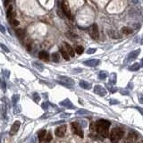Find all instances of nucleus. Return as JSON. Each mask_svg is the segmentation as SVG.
Listing matches in <instances>:
<instances>
[{
	"label": "nucleus",
	"instance_id": "obj_1",
	"mask_svg": "<svg viewBox=\"0 0 143 143\" xmlns=\"http://www.w3.org/2000/svg\"><path fill=\"white\" fill-rule=\"evenodd\" d=\"M110 122L107 120H99L96 123V131L98 134L103 138H107L109 135V127H110Z\"/></svg>",
	"mask_w": 143,
	"mask_h": 143
},
{
	"label": "nucleus",
	"instance_id": "obj_2",
	"mask_svg": "<svg viewBox=\"0 0 143 143\" xmlns=\"http://www.w3.org/2000/svg\"><path fill=\"white\" fill-rule=\"evenodd\" d=\"M123 135H124V132L121 128H119V127L114 128L110 133V139L112 143L118 142L123 137Z\"/></svg>",
	"mask_w": 143,
	"mask_h": 143
},
{
	"label": "nucleus",
	"instance_id": "obj_3",
	"mask_svg": "<svg viewBox=\"0 0 143 143\" xmlns=\"http://www.w3.org/2000/svg\"><path fill=\"white\" fill-rule=\"evenodd\" d=\"M71 126H72V131H73V132H74V134H76V135H78L79 137H81V138H83V132L81 130V125L78 122L72 123Z\"/></svg>",
	"mask_w": 143,
	"mask_h": 143
},
{
	"label": "nucleus",
	"instance_id": "obj_4",
	"mask_svg": "<svg viewBox=\"0 0 143 143\" xmlns=\"http://www.w3.org/2000/svg\"><path fill=\"white\" fill-rule=\"evenodd\" d=\"M61 7H62V10L63 12H64V14L68 18H71V10H70V5L67 0H63L62 3H61Z\"/></svg>",
	"mask_w": 143,
	"mask_h": 143
},
{
	"label": "nucleus",
	"instance_id": "obj_5",
	"mask_svg": "<svg viewBox=\"0 0 143 143\" xmlns=\"http://www.w3.org/2000/svg\"><path fill=\"white\" fill-rule=\"evenodd\" d=\"M89 34L93 39H99V29H98V25L97 23H93L90 28V31Z\"/></svg>",
	"mask_w": 143,
	"mask_h": 143
},
{
	"label": "nucleus",
	"instance_id": "obj_6",
	"mask_svg": "<svg viewBox=\"0 0 143 143\" xmlns=\"http://www.w3.org/2000/svg\"><path fill=\"white\" fill-rule=\"evenodd\" d=\"M138 139V134L135 132H130L127 135L126 140L124 143H134Z\"/></svg>",
	"mask_w": 143,
	"mask_h": 143
},
{
	"label": "nucleus",
	"instance_id": "obj_7",
	"mask_svg": "<svg viewBox=\"0 0 143 143\" xmlns=\"http://www.w3.org/2000/svg\"><path fill=\"white\" fill-rule=\"evenodd\" d=\"M66 129H67L66 128V125H64V124L57 127L55 131V135L57 136V137H64L66 132Z\"/></svg>",
	"mask_w": 143,
	"mask_h": 143
},
{
	"label": "nucleus",
	"instance_id": "obj_8",
	"mask_svg": "<svg viewBox=\"0 0 143 143\" xmlns=\"http://www.w3.org/2000/svg\"><path fill=\"white\" fill-rule=\"evenodd\" d=\"M94 92L99 96H100V97H104V96L106 95V90L100 85H96L94 87Z\"/></svg>",
	"mask_w": 143,
	"mask_h": 143
},
{
	"label": "nucleus",
	"instance_id": "obj_9",
	"mask_svg": "<svg viewBox=\"0 0 143 143\" xmlns=\"http://www.w3.org/2000/svg\"><path fill=\"white\" fill-rule=\"evenodd\" d=\"M58 80L60 81H62L64 83H65L67 85H70V86H73L74 85V81L73 79H71L69 77H66V76H58Z\"/></svg>",
	"mask_w": 143,
	"mask_h": 143
},
{
	"label": "nucleus",
	"instance_id": "obj_10",
	"mask_svg": "<svg viewBox=\"0 0 143 143\" xmlns=\"http://www.w3.org/2000/svg\"><path fill=\"white\" fill-rule=\"evenodd\" d=\"M59 105H61L62 106H64L66 108H69V109H74L75 108V106L73 105V103L70 101L69 99H66L64 100L61 101V102L59 103Z\"/></svg>",
	"mask_w": 143,
	"mask_h": 143
},
{
	"label": "nucleus",
	"instance_id": "obj_11",
	"mask_svg": "<svg viewBox=\"0 0 143 143\" xmlns=\"http://www.w3.org/2000/svg\"><path fill=\"white\" fill-rule=\"evenodd\" d=\"M99 59H89V60H87V61H84L83 62V64L87 66H90V67H95L99 64Z\"/></svg>",
	"mask_w": 143,
	"mask_h": 143
},
{
	"label": "nucleus",
	"instance_id": "obj_12",
	"mask_svg": "<svg viewBox=\"0 0 143 143\" xmlns=\"http://www.w3.org/2000/svg\"><path fill=\"white\" fill-rule=\"evenodd\" d=\"M20 126H21V123H20V122L19 121L15 122V123H14V124L12 125L11 131H10V134H11V135H15V133L18 132Z\"/></svg>",
	"mask_w": 143,
	"mask_h": 143
},
{
	"label": "nucleus",
	"instance_id": "obj_13",
	"mask_svg": "<svg viewBox=\"0 0 143 143\" xmlns=\"http://www.w3.org/2000/svg\"><path fill=\"white\" fill-rule=\"evenodd\" d=\"M139 52H140V49H137L135 51L131 52V53L128 55V57H127V62H130V61H132L133 59L137 58V56L139 55Z\"/></svg>",
	"mask_w": 143,
	"mask_h": 143
},
{
	"label": "nucleus",
	"instance_id": "obj_14",
	"mask_svg": "<svg viewBox=\"0 0 143 143\" xmlns=\"http://www.w3.org/2000/svg\"><path fill=\"white\" fill-rule=\"evenodd\" d=\"M6 15H7L8 19H13V18H15V16H16V13H15V10H14L13 5H9V7H8V9H7V13H6Z\"/></svg>",
	"mask_w": 143,
	"mask_h": 143
},
{
	"label": "nucleus",
	"instance_id": "obj_15",
	"mask_svg": "<svg viewBox=\"0 0 143 143\" xmlns=\"http://www.w3.org/2000/svg\"><path fill=\"white\" fill-rule=\"evenodd\" d=\"M39 58L41 59V60H43V61L48 62V60H49V55H48V52L40 51L39 53Z\"/></svg>",
	"mask_w": 143,
	"mask_h": 143
},
{
	"label": "nucleus",
	"instance_id": "obj_16",
	"mask_svg": "<svg viewBox=\"0 0 143 143\" xmlns=\"http://www.w3.org/2000/svg\"><path fill=\"white\" fill-rule=\"evenodd\" d=\"M64 46H65V48H66V52L68 53V55H70V56H74V55H75V53H74V48H72L71 46H70L68 43H64Z\"/></svg>",
	"mask_w": 143,
	"mask_h": 143
},
{
	"label": "nucleus",
	"instance_id": "obj_17",
	"mask_svg": "<svg viewBox=\"0 0 143 143\" xmlns=\"http://www.w3.org/2000/svg\"><path fill=\"white\" fill-rule=\"evenodd\" d=\"M79 84H80V86H81V88L84 89H91V84H90V83H89L88 81H81Z\"/></svg>",
	"mask_w": 143,
	"mask_h": 143
},
{
	"label": "nucleus",
	"instance_id": "obj_18",
	"mask_svg": "<svg viewBox=\"0 0 143 143\" xmlns=\"http://www.w3.org/2000/svg\"><path fill=\"white\" fill-rule=\"evenodd\" d=\"M0 111H1V114H2V116L6 119L7 118V114H6V107L5 106V104H2L0 106Z\"/></svg>",
	"mask_w": 143,
	"mask_h": 143
},
{
	"label": "nucleus",
	"instance_id": "obj_19",
	"mask_svg": "<svg viewBox=\"0 0 143 143\" xmlns=\"http://www.w3.org/2000/svg\"><path fill=\"white\" fill-rule=\"evenodd\" d=\"M51 59H52V61L53 62H55V63H57L59 62V60H60V55H59L58 53H53L51 55Z\"/></svg>",
	"mask_w": 143,
	"mask_h": 143
},
{
	"label": "nucleus",
	"instance_id": "obj_20",
	"mask_svg": "<svg viewBox=\"0 0 143 143\" xmlns=\"http://www.w3.org/2000/svg\"><path fill=\"white\" fill-rule=\"evenodd\" d=\"M46 134H47V132H46L45 130H42V131H40V132L38 133V138L39 139V141H42V140L45 139Z\"/></svg>",
	"mask_w": 143,
	"mask_h": 143
},
{
	"label": "nucleus",
	"instance_id": "obj_21",
	"mask_svg": "<svg viewBox=\"0 0 143 143\" xmlns=\"http://www.w3.org/2000/svg\"><path fill=\"white\" fill-rule=\"evenodd\" d=\"M139 67H140L139 64L135 63V64H133L132 65H131L130 67H129V70H130V71H132V72H136V71H138V70L139 69Z\"/></svg>",
	"mask_w": 143,
	"mask_h": 143
},
{
	"label": "nucleus",
	"instance_id": "obj_22",
	"mask_svg": "<svg viewBox=\"0 0 143 143\" xmlns=\"http://www.w3.org/2000/svg\"><path fill=\"white\" fill-rule=\"evenodd\" d=\"M132 29L131 28H129V27H123V29H122V32L123 33L124 35H130V34H132Z\"/></svg>",
	"mask_w": 143,
	"mask_h": 143
},
{
	"label": "nucleus",
	"instance_id": "obj_23",
	"mask_svg": "<svg viewBox=\"0 0 143 143\" xmlns=\"http://www.w3.org/2000/svg\"><path fill=\"white\" fill-rule=\"evenodd\" d=\"M32 65L36 68V69H38L39 72H42L43 70H44V66L42 65L41 64H39V63H36V62H33L32 63Z\"/></svg>",
	"mask_w": 143,
	"mask_h": 143
},
{
	"label": "nucleus",
	"instance_id": "obj_24",
	"mask_svg": "<svg viewBox=\"0 0 143 143\" xmlns=\"http://www.w3.org/2000/svg\"><path fill=\"white\" fill-rule=\"evenodd\" d=\"M108 35L113 39H119L120 35L117 32H115L114 30H108Z\"/></svg>",
	"mask_w": 143,
	"mask_h": 143
},
{
	"label": "nucleus",
	"instance_id": "obj_25",
	"mask_svg": "<svg viewBox=\"0 0 143 143\" xmlns=\"http://www.w3.org/2000/svg\"><path fill=\"white\" fill-rule=\"evenodd\" d=\"M60 52H61V54H62L63 57L65 59V60H70V55H68V53L66 52V50H64V48H60Z\"/></svg>",
	"mask_w": 143,
	"mask_h": 143
},
{
	"label": "nucleus",
	"instance_id": "obj_26",
	"mask_svg": "<svg viewBox=\"0 0 143 143\" xmlns=\"http://www.w3.org/2000/svg\"><path fill=\"white\" fill-rule=\"evenodd\" d=\"M19 99H20V95L15 94V95H14L12 97V103L15 106V105L17 104V102L19 101Z\"/></svg>",
	"mask_w": 143,
	"mask_h": 143
},
{
	"label": "nucleus",
	"instance_id": "obj_27",
	"mask_svg": "<svg viewBox=\"0 0 143 143\" xmlns=\"http://www.w3.org/2000/svg\"><path fill=\"white\" fill-rule=\"evenodd\" d=\"M106 77H107V73L105 71H101L99 74V78L100 80H105Z\"/></svg>",
	"mask_w": 143,
	"mask_h": 143
},
{
	"label": "nucleus",
	"instance_id": "obj_28",
	"mask_svg": "<svg viewBox=\"0 0 143 143\" xmlns=\"http://www.w3.org/2000/svg\"><path fill=\"white\" fill-rule=\"evenodd\" d=\"M110 83H111V84H115V83H116V74L113 73V74H111V76H110Z\"/></svg>",
	"mask_w": 143,
	"mask_h": 143
},
{
	"label": "nucleus",
	"instance_id": "obj_29",
	"mask_svg": "<svg viewBox=\"0 0 143 143\" xmlns=\"http://www.w3.org/2000/svg\"><path fill=\"white\" fill-rule=\"evenodd\" d=\"M106 88H107V89H108L111 93H115V92L117 91V89L113 87V86H111L109 83H107V84H106Z\"/></svg>",
	"mask_w": 143,
	"mask_h": 143
},
{
	"label": "nucleus",
	"instance_id": "obj_30",
	"mask_svg": "<svg viewBox=\"0 0 143 143\" xmlns=\"http://www.w3.org/2000/svg\"><path fill=\"white\" fill-rule=\"evenodd\" d=\"M32 98H33L34 102L38 103V102H39V101H40V97H39V95L38 93H36V92L32 94Z\"/></svg>",
	"mask_w": 143,
	"mask_h": 143
},
{
	"label": "nucleus",
	"instance_id": "obj_31",
	"mask_svg": "<svg viewBox=\"0 0 143 143\" xmlns=\"http://www.w3.org/2000/svg\"><path fill=\"white\" fill-rule=\"evenodd\" d=\"M89 114V112L85 110V109H81V110H78L76 112V114H78V115H84V114Z\"/></svg>",
	"mask_w": 143,
	"mask_h": 143
},
{
	"label": "nucleus",
	"instance_id": "obj_32",
	"mask_svg": "<svg viewBox=\"0 0 143 143\" xmlns=\"http://www.w3.org/2000/svg\"><path fill=\"white\" fill-rule=\"evenodd\" d=\"M16 35L19 37V39L23 38V36H24V31H23V30H22V29L17 30H16Z\"/></svg>",
	"mask_w": 143,
	"mask_h": 143
},
{
	"label": "nucleus",
	"instance_id": "obj_33",
	"mask_svg": "<svg viewBox=\"0 0 143 143\" xmlns=\"http://www.w3.org/2000/svg\"><path fill=\"white\" fill-rule=\"evenodd\" d=\"M83 50H84V48H83V47H81V46H78L75 48V52L77 53L78 55H81L83 53Z\"/></svg>",
	"mask_w": 143,
	"mask_h": 143
},
{
	"label": "nucleus",
	"instance_id": "obj_34",
	"mask_svg": "<svg viewBox=\"0 0 143 143\" xmlns=\"http://www.w3.org/2000/svg\"><path fill=\"white\" fill-rule=\"evenodd\" d=\"M14 111H15V114H19L21 112V106L20 105H15V108H14Z\"/></svg>",
	"mask_w": 143,
	"mask_h": 143
},
{
	"label": "nucleus",
	"instance_id": "obj_35",
	"mask_svg": "<svg viewBox=\"0 0 143 143\" xmlns=\"http://www.w3.org/2000/svg\"><path fill=\"white\" fill-rule=\"evenodd\" d=\"M1 88H2V89H3V91L5 92L6 91V83H5V81H3V80H1Z\"/></svg>",
	"mask_w": 143,
	"mask_h": 143
},
{
	"label": "nucleus",
	"instance_id": "obj_36",
	"mask_svg": "<svg viewBox=\"0 0 143 143\" xmlns=\"http://www.w3.org/2000/svg\"><path fill=\"white\" fill-rule=\"evenodd\" d=\"M10 22H11V24L13 26H18L19 25V22L16 20V19L13 18V19H10Z\"/></svg>",
	"mask_w": 143,
	"mask_h": 143
},
{
	"label": "nucleus",
	"instance_id": "obj_37",
	"mask_svg": "<svg viewBox=\"0 0 143 143\" xmlns=\"http://www.w3.org/2000/svg\"><path fill=\"white\" fill-rule=\"evenodd\" d=\"M49 105H50V103L48 102H44L42 103V105H41V107L44 109V110H48V106H49Z\"/></svg>",
	"mask_w": 143,
	"mask_h": 143
},
{
	"label": "nucleus",
	"instance_id": "obj_38",
	"mask_svg": "<svg viewBox=\"0 0 143 143\" xmlns=\"http://www.w3.org/2000/svg\"><path fill=\"white\" fill-rule=\"evenodd\" d=\"M120 92H121L123 95H129L130 94V92H129V90L127 89H122L121 90H120Z\"/></svg>",
	"mask_w": 143,
	"mask_h": 143
},
{
	"label": "nucleus",
	"instance_id": "obj_39",
	"mask_svg": "<svg viewBox=\"0 0 143 143\" xmlns=\"http://www.w3.org/2000/svg\"><path fill=\"white\" fill-rule=\"evenodd\" d=\"M0 48H2V49H3L5 52H6V53H8V52H9V49H8V48L6 47V46H5V45H4V44H2V43H1V44H0Z\"/></svg>",
	"mask_w": 143,
	"mask_h": 143
},
{
	"label": "nucleus",
	"instance_id": "obj_40",
	"mask_svg": "<svg viewBox=\"0 0 143 143\" xmlns=\"http://www.w3.org/2000/svg\"><path fill=\"white\" fill-rule=\"evenodd\" d=\"M96 52V48H89L87 50V54L89 55H91V54H94Z\"/></svg>",
	"mask_w": 143,
	"mask_h": 143
},
{
	"label": "nucleus",
	"instance_id": "obj_41",
	"mask_svg": "<svg viewBox=\"0 0 143 143\" xmlns=\"http://www.w3.org/2000/svg\"><path fill=\"white\" fill-rule=\"evenodd\" d=\"M46 140H47L48 142H49L50 140H52V134H51V132H48V136H47V139H46Z\"/></svg>",
	"mask_w": 143,
	"mask_h": 143
},
{
	"label": "nucleus",
	"instance_id": "obj_42",
	"mask_svg": "<svg viewBox=\"0 0 143 143\" xmlns=\"http://www.w3.org/2000/svg\"><path fill=\"white\" fill-rule=\"evenodd\" d=\"M3 73L5 74V76L6 78H9V75H10V72L9 71H7V70H5V71H3Z\"/></svg>",
	"mask_w": 143,
	"mask_h": 143
},
{
	"label": "nucleus",
	"instance_id": "obj_43",
	"mask_svg": "<svg viewBox=\"0 0 143 143\" xmlns=\"http://www.w3.org/2000/svg\"><path fill=\"white\" fill-rule=\"evenodd\" d=\"M138 97H139V103H141V104H143V94H139V95H138Z\"/></svg>",
	"mask_w": 143,
	"mask_h": 143
},
{
	"label": "nucleus",
	"instance_id": "obj_44",
	"mask_svg": "<svg viewBox=\"0 0 143 143\" xmlns=\"http://www.w3.org/2000/svg\"><path fill=\"white\" fill-rule=\"evenodd\" d=\"M0 31L2 33H5V28L3 25H1V24H0Z\"/></svg>",
	"mask_w": 143,
	"mask_h": 143
},
{
	"label": "nucleus",
	"instance_id": "obj_45",
	"mask_svg": "<svg viewBox=\"0 0 143 143\" xmlns=\"http://www.w3.org/2000/svg\"><path fill=\"white\" fill-rule=\"evenodd\" d=\"M110 104L111 105H116V104H118V101L114 100V99H112V100H110Z\"/></svg>",
	"mask_w": 143,
	"mask_h": 143
},
{
	"label": "nucleus",
	"instance_id": "obj_46",
	"mask_svg": "<svg viewBox=\"0 0 143 143\" xmlns=\"http://www.w3.org/2000/svg\"><path fill=\"white\" fill-rule=\"evenodd\" d=\"M135 108L137 109V110H139V113H140V114H141L143 115V109H142V108H140V107H138V106H136Z\"/></svg>",
	"mask_w": 143,
	"mask_h": 143
},
{
	"label": "nucleus",
	"instance_id": "obj_47",
	"mask_svg": "<svg viewBox=\"0 0 143 143\" xmlns=\"http://www.w3.org/2000/svg\"><path fill=\"white\" fill-rule=\"evenodd\" d=\"M10 1H11V0H5V3H4L5 6H7L8 5H9V3H10Z\"/></svg>",
	"mask_w": 143,
	"mask_h": 143
},
{
	"label": "nucleus",
	"instance_id": "obj_48",
	"mask_svg": "<svg viewBox=\"0 0 143 143\" xmlns=\"http://www.w3.org/2000/svg\"><path fill=\"white\" fill-rule=\"evenodd\" d=\"M64 123V121H59V122H55L52 124H60V123Z\"/></svg>",
	"mask_w": 143,
	"mask_h": 143
},
{
	"label": "nucleus",
	"instance_id": "obj_49",
	"mask_svg": "<svg viewBox=\"0 0 143 143\" xmlns=\"http://www.w3.org/2000/svg\"><path fill=\"white\" fill-rule=\"evenodd\" d=\"M67 116H70V114H61V117H62V118L67 117Z\"/></svg>",
	"mask_w": 143,
	"mask_h": 143
},
{
	"label": "nucleus",
	"instance_id": "obj_50",
	"mask_svg": "<svg viewBox=\"0 0 143 143\" xmlns=\"http://www.w3.org/2000/svg\"><path fill=\"white\" fill-rule=\"evenodd\" d=\"M132 3H134V4H137L138 2H139V0H132Z\"/></svg>",
	"mask_w": 143,
	"mask_h": 143
},
{
	"label": "nucleus",
	"instance_id": "obj_51",
	"mask_svg": "<svg viewBox=\"0 0 143 143\" xmlns=\"http://www.w3.org/2000/svg\"><path fill=\"white\" fill-rule=\"evenodd\" d=\"M140 65H141V67H143V58L141 59V62H140Z\"/></svg>",
	"mask_w": 143,
	"mask_h": 143
},
{
	"label": "nucleus",
	"instance_id": "obj_52",
	"mask_svg": "<svg viewBox=\"0 0 143 143\" xmlns=\"http://www.w3.org/2000/svg\"><path fill=\"white\" fill-rule=\"evenodd\" d=\"M140 44L143 45V38H141V39H140Z\"/></svg>",
	"mask_w": 143,
	"mask_h": 143
},
{
	"label": "nucleus",
	"instance_id": "obj_53",
	"mask_svg": "<svg viewBox=\"0 0 143 143\" xmlns=\"http://www.w3.org/2000/svg\"><path fill=\"white\" fill-rule=\"evenodd\" d=\"M137 143H143V140H140V141H138Z\"/></svg>",
	"mask_w": 143,
	"mask_h": 143
}]
</instances>
